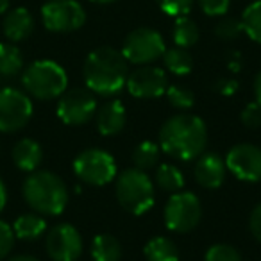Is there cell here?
I'll return each mask as SVG.
<instances>
[{"instance_id": "obj_1", "label": "cell", "mask_w": 261, "mask_h": 261, "mask_svg": "<svg viewBox=\"0 0 261 261\" xmlns=\"http://www.w3.org/2000/svg\"><path fill=\"white\" fill-rule=\"evenodd\" d=\"M206 143L207 133L204 122L188 113L168 118L160 130V149L175 160H195L204 152Z\"/></svg>"}, {"instance_id": "obj_2", "label": "cell", "mask_w": 261, "mask_h": 261, "mask_svg": "<svg viewBox=\"0 0 261 261\" xmlns=\"http://www.w3.org/2000/svg\"><path fill=\"white\" fill-rule=\"evenodd\" d=\"M83 75L90 91L98 95H115L125 86L129 63L122 52L111 47H100L86 58Z\"/></svg>"}, {"instance_id": "obj_3", "label": "cell", "mask_w": 261, "mask_h": 261, "mask_svg": "<svg viewBox=\"0 0 261 261\" xmlns=\"http://www.w3.org/2000/svg\"><path fill=\"white\" fill-rule=\"evenodd\" d=\"M22 193L31 210L43 217H58L68 204V190L59 175L48 170H34L23 181Z\"/></svg>"}, {"instance_id": "obj_4", "label": "cell", "mask_w": 261, "mask_h": 261, "mask_svg": "<svg viewBox=\"0 0 261 261\" xmlns=\"http://www.w3.org/2000/svg\"><path fill=\"white\" fill-rule=\"evenodd\" d=\"M23 90L38 100H52L61 97L68 86V75L59 63L50 59L34 61L22 73Z\"/></svg>"}, {"instance_id": "obj_5", "label": "cell", "mask_w": 261, "mask_h": 261, "mask_svg": "<svg viewBox=\"0 0 261 261\" xmlns=\"http://www.w3.org/2000/svg\"><path fill=\"white\" fill-rule=\"evenodd\" d=\"M116 199L133 215H143L154 206V185L140 168L123 170L116 177Z\"/></svg>"}, {"instance_id": "obj_6", "label": "cell", "mask_w": 261, "mask_h": 261, "mask_svg": "<svg viewBox=\"0 0 261 261\" xmlns=\"http://www.w3.org/2000/svg\"><path fill=\"white\" fill-rule=\"evenodd\" d=\"M165 40L156 29L150 27H140V29L130 31L122 45V56L127 59V63L133 65H149L163 58Z\"/></svg>"}, {"instance_id": "obj_7", "label": "cell", "mask_w": 261, "mask_h": 261, "mask_svg": "<svg viewBox=\"0 0 261 261\" xmlns=\"http://www.w3.org/2000/svg\"><path fill=\"white\" fill-rule=\"evenodd\" d=\"M33 100L18 88L0 90V133L11 135L22 130L33 118Z\"/></svg>"}, {"instance_id": "obj_8", "label": "cell", "mask_w": 261, "mask_h": 261, "mask_svg": "<svg viewBox=\"0 0 261 261\" xmlns=\"http://www.w3.org/2000/svg\"><path fill=\"white\" fill-rule=\"evenodd\" d=\"M73 172L83 182L91 186H104L116 177V163L106 150L88 149L75 158Z\"/></svg>"}, {"instance_id": "obj_9", "label": "cell", "mask_w": 261, "mask_h": 261, "mask_svg": "<svg viewBox=\"0 0 261 261\" xmlns=\"http://www.w3.org/2000/svg\"><path fill=\"white\" fill-rule=\"evenodd\" d=\"M202 218V206L197 195L190 192H177L165 206V224L174 232H188L199 225Z\"/></svg>"}, {"instance_id": "obj_10", "label": "cell", "mask_w": 261, "mask_h": 261, "mask_svg": "<svg viewBox=\"0 0 261 261\" xmlns=\"http://www.w3.org/2000/svg\"><path fill=\"white\" fill-rule=\"evenodd\" d=\"M43 25L50 33H73L86 22V11L77 0H48L41 8Z\"/></svg>"}, {"instance_id": "obj_11", "label": "cell", "mask_w": 261, "mask_h": 261, "mask_svg": "<svg viewBox=\"0 0 261 261\" xmlns=\"http://www.w3.org/2000/svg\"><path fill=\"white\" fill-rule=\"evenodd\" d=\"M95 111H97V100L90 90L73 88L59 97L58 116L66 125H83L93 118Z\"/></svg>"}, {"instance_id": "obj_12", "label": "cell", "mask_w": 261, "mask_h": 261, "mask_svg": "<svg viewBox=\"0 0 261 261\" xmlns=\"http://www.w3.org/2000/svg\"><path fill=\"white\" fill-rule=\"evenodd\" d=\"M47 254L52 261H77L83 254V238L70 224H58L45 240Z\"/></svg>"}, {"instance_id": "obj_13", "label": "cell", "mask_w": 261, "mask_h": 261, "mask_svg": "<svg viewBox=\"0 0 261 261\" xmlns=\"http://www.w3.org/2000/svg\"><path fill=\"white\" fill-rule=\"evenodd\" d=\"M225 167L240 181H261V149L250 143H240L227 152Z\"/></svg>"}, {"instance_id": "obj_14", "label": "cell", "mask_w": 261, "mask_h": 261, "mask_svg": "<svg viewBox=\"0 0 261 261\" xmlns=\"http://www.w3.org/2000/svg\"><path fill=\"white\" fill-rule=\"evenodd\" d=\"M127 90L133 97L138 98H156L167 91L168 81L163 68L150 65H142L127 75Z\"/></svg>"}, {"instance_id": "obj_15", "label": "cell", "mask_w": 261, "mask_h": 261, "mask_svg": "<svg viewBox=\"0 0 261 261\" xmlns=\"http://www.w3.org/2000/svg\"><path fill=\"white\" fill-rule=\"evenodd\" d=\"M225 161H222L220 156L217 154H204L197 160L195 168H193V175H195L197 182L202 188L215 190L224 182L225 179Z\"/></svg>"}, {"instance_id": "obj_16", "label": "cell", "mask_w": 261, "mask_h": 261, "mask_svg": "<svg viewBox=\"0 0 261 261\" xmlns=\"http://www.w3.org/2000/svg\"><path fill=\"white\" fill-rule=\"evenodd\" d=\"M2 31L11 43L27 40L34 31V18L31 11L25 8H15L8 11L2 22Z\"/></svg>"}, {"instance_id": "obj_17", "label": "cell", "mask_w": 261, "mask_h": 261, "mask_svg": "<svg viewBox=\"0 0 261 261\" xmlns=\"http://www.w3.org/2000/svg\"><path fill=\"white\" fill-rule=\"evenodd\" d=\"M125 108L120 100H109L97 113V129L104 136H115L125 127Z\"/></svg>"}, {"instance_id": "obj_18", "label": "cell", "mask_w": 261, "mask_h": 261, "mask_svg": "<svg viewBox=\"0 0 261 261\" xmlns=\"http://www.w3.org/2000/svg\"><path fill=\"white\" fill-rule=\"evenodd\" d=\"M13 163L22 172H34L43 161V149L41 145L33 138H22L15 143L11 150Z\"/></svg>"}, {"instance_id": "obj_19", "label": "cell", "mask_w": 261, "mask_h": 261, "mask_svg": "<svg viewBox=\"0 0 261 261\" xmlns=\"http://www.w3.org/2000/svg\"><path fill=\"white\" fill-rule=\"evenodd\" d=\"M13 231H15L16 238L31 242V240H38L41 234H45V231H47V222H45L43 215L36 213V211H33V213H23L15 220Z\"/></svg>"}, {"instance_id": "obj_20", "label": "cell", "mask_w": 261, "mask_h": 261, "mask_svg": "<svg viewBox=\"0 0 261 261\" xmlns=\"http://www.w3.org/2000/svg\"><path fill=\"white\" fill-rule=\"evenodd\" d=\"M23 70V56L15 43H0V75L4 79L16 77Z\"/></svg>"}, {"instance_id": "obj_21", "label": "cell", "mask_w": 261, "mask_h": 261, "mask_svg": "<svg viewBox=\"0 0 261 261\" xmlns=\"http://www.w3.org/2000/svg\"><path fill=\"white\" fill-rule=\"evenodd\" d=\"M91 257L95 261H120L122 245L113 234H98L91 242Z\"/></svg>"}, {"instance_id": "obj_22", "label": "cell", "mask_w": 261, "mask_h": 261, "mask_svg": "<svg viewBox=\"0 0 261 261\" xmlns=\"http://www.w3.org/2000/svg\"><path fill=\"white\" fill-rule=\"evenodd\" d=\"M172 38H174L175 47L181 48H190L199 41L200 31L197 27V23L192 18L186 16H177L174 22V31H172Z\"/></svg>"}, {"instance_id": "obj_23", "label": "cell", "mask_w": 261, "mask_h": 261, "mask_svg": "<svg viewBox=\"0 0 261 261\" xmlns=\"http://www.w3.org/2000/svg\"><path fill=\"white\" fill-rule=\"evenodd\" d=\"M149 261H179V250L167 236H156L143 249Z\"/></svg>"}, {"instance_id": "obj_24", "label": "cell", "mask_w": 261, "mask_h": 261, "mask_svg": "<svg viewBox=\"0 0 261 261\" xmlns=\"http://www.w3.org/2000/svg\"><path fill=\"white\" fill-rule=\"evenodd\" d=\"M163 63L167 66V70H170L175 75H188L193 68V59L190 56V52L186 48L174 47L165 50L163 54Z\"/></svg>"}, {"instance_id": "obj_25", "label": "cell", "mask_w": 261, "mask_h": 261, "mask_svg": "<svg viewBox=\"0 0 261 261\" xmlns=\"http://www.w3.org/2000/svg\"><path fill=\"white\" fill-rule=\"evenodd\" d=\"M243 33L252 41L261 45V0H254L242 13Z\"/></svg>"}, {"instance_id": "obj_26", "label": "cell", "mask_w": 261, "mask_h": 261, "mask_svg": "<svg viewBox=\"0 0 261 261\" xmlns=\"http://www.w3.org/2000/svg\"><path fill=\"white\" fill-rule=\"evenodd\" d=\"M156 185L165 192L177 193L185 186V177H182V172L177 167L163 163L156 170Z\"/></svg>"}, {"instance_id": "obj_27", "label": "cell", "mask_w": 261, "mask_h": 261, "mask_svg": "<svg viewBox=\"0 0 261 261\" xmlns=\"http://www.w3.org/2000/svg\"><path fill=\"white\" fill-rule=\"evenodd\" d=\"M161 149L160 145H156L154 142H143L136 147L135 154H133V161H135V168L140 170H149V168L156 167V163L160 161Z\"/></svg>"}, {"instance_id": "obj_28", "label": "cell", "mask_w": 261, "mask_h": 261, "mask_svg": "<svg viewBox=\"0 0 261 261\" xmlns=\"http://www.w3.org/2000/svg\"><path fill=\"white\" fill-rule=\"evenodd\" d=\"M165 93L168 97V102L177 109H190L193 106V102H195V97H193L192 91L186 86H181V84L168 86Z\"/></svg>"}, {"instance_id": "obj_29", "label": "cell", "mask_w": 261, "mask_h": 261, "mask_svg": "<svg viewBox=\"0 0 261 261\" xmlns=\"http://www.w3.org/2000/svg\"><path fill=\"white\" fill-rule=\"evenodd\" d=\"M215 34H217L220 40H225V41L236 40L240 34H243L242 20L232 18V16H224V18L215 25Z\"/></svg>"}, {"instance_id": "obj_30", "label": "cell", "mask_w": 261, "mask_h": 261, "mask_svg": "<svg viewBox=\"0 0 261 261\" xmlns=\"http://www.w3.org/2000/svg\"><path fill=\"white\" fill-rule=\"evenodd\" d=\"M204 261H242V256L232 245L217 243V245H211L207 249Z\"/></svg>"}, {"instance_id": "obj_31", "label": "cell", "mask_w": 261, "mask_h": 261, "mask_svg": "<svg viewBox=\"0 0 261 261\" xmlns=\"http://www.w3.org/2000/svg\"><path fill=\"white\" fill-rule=\"evenodd\" d=\"M160 9L168 16H186L193 8V0H156Z\"/></svg>"}, {"instance_id": "obj_32", "label": "cell", "mask_w": 261, "mask_h": 261, "mask_svg": "<svg viewBox=\"0 0 261 261\" xmlns=\"http://www.w3.org/2000/svg\"><path fill=\"white\" fill-rule=\"evenodd\" d=\"M15 231L8 222L0 220V261H4L6 257H9L13 247H15Z\"/></svg>"}, {"instance_id": "obj_33", "label": "cell", "mask_w": 261, "mask_h": 261, "mask_svg": "<svg viewBox=\"0 0 261 261\" xmlns=\"http://www.w3.org/2000/svg\"><path fill=\"white\" fill-rule=\"evenodd\" d=\"M199 8L207 16H224L229 11L231 0H197Z\"/></svg>"}, {"instance_id": "obj_34", "label": "cell", "mask_w": 261, "mask_h": 261, "mask_svg": "<svg viewBox=\"0 0 261 261\" xmlns=\"http://www.w3.org/2000/svg\"><path fill=\"white\" fill-rule=\"evenodd\" d=\"M242 122L249 129H257L261 127V106L257 102H250L242 111Z\"/></svg>"}, {"instance_id": "obj_35", "label": "cell", "mask_w": 261, "mask_h": 261, "mask_svg": "<svg viewBox=\"0 0 261 261\" xmlns=\"http://www.w3.org/2000/svg\"><path fill=\"white\" fill-rule=\"evenodd\" d=\"M249 225H250V232L254 234V238H256L257 242H261V202L257 204L252 210V213H250Z\"/></svg>"}, {"instance_id": "obj_36", "label": "cell", "mask_w": 261, "mask_h": 261, "mask_svg": "<svg viewBox=\"0 0 261 261\" xmlns=\"http://www.w3.org/2000/svg\"><path fill=\"white\" fill-rule=\"evenodd\" d=\"M217 90L220 91L222 95H232V93H236V90H238V83H236L234 79H224L218 83Z\"/></svg>"}, {"instance_id": "obj_37", "label": "cell", "mask_w": 261, "mask_h": 261, "mask_svg": "<svg viewBox=\"0 0 261 261\" xmlns=\"http://www.w3.org/2000/svg\"><path fill=\"white\" fill-rule=\"evenodd\" d=\"M6 204H8V188H6V182L0 177V213L4 211Z\"/></svg>"}, {"instance_id": "obj_38", "label": "cell", "mask_w": 261, "mask_h": 261, "mask_svg": "<svg viewBox=\"0 0 261 261\" xmlns=\"http://www.w3.org/2000/svg\"><path fill=\"white\" fill-rule=\"evenodd\" d=\"M254 95H256V102L261 106V72L256 75V81H254Z\"/></svg>"}, {"instance_id": "obj_39", "label": "cell", "mask_w": 261, "mask_h": 261, "mask_svg": "<svg viewBox=\"0 0 261 261\" xmlns=\"http://www.w3.org/2000/svg\"><path fill=\"white\" fill-rule=\"evenodd\" d=\"M4 261H40V259L34 256H29V254H16V256L6 257Z\"/></svg>"}, {"instance_id": "obj_40", "label": "cell", "mask_w": 261, "mask_h": 261, "mask_svg": "<svg viewBox=\"0 0 261 261\" xmlns=\"http://www.w3.org/2000/svg\"><path fill=\"white\" fill-rule=\"evenodd\" d=\"M9 11V0H0V15Z\"/></svg>"}, {"instance_id": "obj_41", "label": "cell", "mask_w": 261, "mask_h": 261, "mask_svg": "<svg viewBox=\"0 0 261 261\" xmlns=\"http://www.w3.org/2000/svg\"><path fill=\"white\" fill-rule=\"evenodd\" d=\"M93 4H111V2H116V0H90Z\"/></svg>"}]
</instances>
